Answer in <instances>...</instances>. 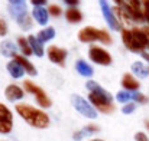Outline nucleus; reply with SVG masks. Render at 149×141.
I'll use <instances>...</instances> for the list:
<instances>
[{
    "label": "nucleus",
    "instance_id": "f257e3e1",
    "mask_svg": "<svg viewBox=\"0 0 149 141\" xmlns=\"http://www.w3.org/2000/svg\"><path fill=\"white\" fill-rule=\"evenodd\" d=\"M16 112L26 121L29 122L32 127H38V128H47L49 125V117L38 109V108H33L31 105H26V104H17L16 105Z\"/></svg>",
    "mask_w": 149,
    "mask_h": 141
},
{
    "label": "nucleus",
    "instance_id": "f03ea898",
    "mask_svg": "<svg viewBox=\"0 0 149 141\" xmlns=\"http://www.w3.org/2000/svg\"><path fill=\"white\" fill-rule=\"evenodd\" d=\"M122 38L126 47L133 52H142L146 46H149V36L145 33V30L141 29L123 30Z\"/></svg>",
    "mask_w": 149,
    "mask_h": 141
},
{
    "label": "nucleus",
    "instance_id": "7ed1b4c3",
    "mask_svg": "<svg viewBox=\"0 0 149 141\" xmlns=\"http://www.w3.org/2000/svg\"><path fill=\"white\" fill-rule=\"evenodd\" d=\"M78 39L84 43L94 42V41H100L103 43H111V38L107 32L96 29V28H91V26H87V28L81 29L78 32Z\"/></svg>",
    "mask_w": 149,
    "mask_h": 141
},
{
    "label": "nucleus",
    "instance_id": "20e7f679",
    "mask_svg": "<svg viewBox=\"0 0 149 141\" xmlns=\"http://www.w3.org/2000/svg\"><path fill=\"white\" fill-rule=\"evenodd\" d=\"M9 12H10L12 16L16 17L17 25H19L23 30H29V29L32 28V19L29 17L25 4H10V6H9Z\"/></svg>",
    "mask_w": 149,
    "mask_h": 141
},
{
    "label": "nucleus",
    "instance_id": "39448f33",
    "mask_svg": "<svg viewBox=\"0 0 149 141\" xmlns=\"http://www.w3.org/2000/svg\"><path fill=\"white\" fill-rule=\"evenodd\" d=\"M71 101H72V105H74V108L80 112V114H83L84 117H87V118H91V120H94L96 117H97V112H96V109L83 98V96H80V95H72V98H71Z\"/></svg>",
    "mask_w": 149,
    "mask_h": 141
},
{
    "label": "nucleus",
    "instance_id": "423d86ee",
    "mask_svg": "<svg viewBox=\"0 0 149 141\" xmlns=\"http://www.w3.org/2000/svg\"><path fill=\"white\" fill-rule=\"evenodd\" d=\"M23 87L26 88V91H29L31 94L35 95V98H36L38 104H39L42 108H48V107H51L49 98L47 96V94H45V92H44V91H42L39 87H36L33 82H31V81H25Z\"/></svg>",
    "mask_w": 149,
    "mask_h": 141
},
{
    "label": "nucleus",
    "instance_id": "0eeeda50",
    "mask_svg": "<svg viewBox=\"0 0 149 141\" xmlns=\"http://www.w3.org/2000/svg\"><path fill=\"white\" fill-rule=\"evenodd\" d=\"M12 124H13V117L10 109L0 104V133L1 134H7L12 130Z\"/></svg>",
    "mask_w": 149,
    "mask_h": 141
},
{
    "label": "nucleus",
    "instance_id": "6e6552de",
    "mask_svg": "<svg viewBox=\"0 0 149 141\" xmlns=\"http://www.w3.org/2000/svg\"><path fill=\"white\" fill-rule=\"evenodd\" d=\"M88 56L93 62L100 63V65H110L111 63V56L99 46H93L90 47V52H88Z\"/></svg>",
    "mask_w": 149,
    "mask_h": 141
},
{
    "label": "nucleus",
    "instance_id": "1a4fd4ad",
    "mask_svg": "<svg viewBox=\"0 0 149 141\" xmlns=\"http://www.w3.org/2000/svg\"><path fill=\"white\" fill-rule=\"evenodd\" d=\"M90 101L93 102V105L101 111V112H106V114H110L113 109H114V107H113V104H111V101H109L107 98H104V96H101V95H97V94H90Z\"/></svg>",
    "mask_w": 149,
    "mask_h": 141
},
{
    "label": "nucleus",
    "instance_id": "9d476101",
    "mask_svg": "<svg viewBox=\"0 0 149 141\" xmlns=\"http://www.w3.org/2000/svg\"><path fill=\"white\" fill-rule=\"evenodd\" d=\"M99 1H100L101 12H103V16H104V19H106L107 25H109L113 30H119V29H120V23H119V20L114 17V14H113V12H111L110 6L107 4V0H99Z\"/></svg>",
    "mask_w": 149,
    "mask_h": 141
},
{
    "label": "nucleus",
    "instance_id": "9b49d317",
    "mask_svg": "<svg viewBox=\"0 0 149 141\" xmlns=\"http://www.w3.org/2000/svg\"><path fill=\"white\" fill-rule=\"evenodd\" d=\"M48 58L54 63L64 65V61L67 58V50L65 49H61V47H58V46H49V49H48Z\"/></svg>",
    "mask_w": 149,
    "mask_h": 141
},
{
    "label": "nucleus",
    "instance_id": "f8f14e48",
    "mask_svg": "<svg viewBox=\"0 0 149 141\" xmlns=\"http://www.w3.org/2000/svg\"><path fill=\"white\" fill-rule=\"evenodd\" d=\"M86 87H87V89L88 91H91L93 94H97V95H101V96H104V98H107L109 101H111L113 98H111V95L109 94L107 91H104V88L99 85L97 82H94V81H88L87 84H86Z\"/></svg>",
    "mask_w": 149,
    "mask_h": 141
},
{
    "label": "nucleus",
    "instance_id": "ddd939ff",
    "mask_svg": "<svg viewBox=\"0 0 149 141\" xmlns=\"http://www.w3.org/2000/svg\"><path fill=\"white\" fill-rule=\"evenodd\" d=\"M6 98L9 101H17V99H22L23 98V91L17 87V85H9L6 88Z\"/></svg>",
    "mask_w": 149,
    "mask_h": 141
},
{
    "label": "nucleus",
    "instance_id": "4468645a",
    "mask_svg": "<svg viewBox=\"0 0 149 141\" xmlns=\"http://www.w3.org/2000/svg\"><path fill=\"white\" fill-rule=\"evenodd\" d=\"M75 69H77V72H78L81 76H84V78H88V76L93 75V68H91L86 61H83V59L77 61V63H75Z\"/></svg>",
    "mask_w": 149,
    "mask_h": 141
},
{
    "label": "nucleus",
    "instance_id": "2eb2a0df",
    "mask_svg": "<svg viewBox=\"0 0 149 141\" xmlns=\"http://www.w3.org/2000/svg\"><path fill=\"white\" fill-rule=\"evenodd\" d=\"M7 71H9V74L13 76V78H22L23 76V68L20 66V63L17 62V61H10L9 63H7Z\"/></svg>",
    "mask_w": 149,
    "mask_h": 141
},
{
    "label": "nucleus",
    "instance_id": "dca6fc26",
    "mask_svg": "<svg viewBox=\"0 0 149 141\" xmlns=\"http://www.w3.org/2000/svg\"><path fill=\"white\" fill-rule=\"evenodd\" d=\"M32 14H33L35 20H36L39 25H47V22H48V12H47L42 6H36V7L33 9Z\"/></svg>",
    "mask_w": 149,
    "mask_h": 141
},
{
    "label": "nucleus",
    "instance_id": "f3484780",
    "mask_svg": "<svg viewBox=\"0 0 149 141\" xmlns=\"http://www.w3.org/2000/svg\"><path fill=\"white\" fill-rule=\"evenodd\" d=\"M122 87H123L125 89H129V91H138V89H139V82H138L135 78H132L130 74H126V75L123 76Z\"/></svg>",
    "mask_w": 149,
    "mask_h": 141
},
{
    "label": "nucleus",
    "instance_id": "a211bd4d",
    "mask_svg": "<svg viewBox=\"0 0 149 141\" xmlns=\"http://www.w3.org/2000/svg\"><path fill=\"white\" fill-rule=\"evenodd\" d=\"M15 61H17V62L20 63V66H22L29 75H32V76L36 75V69H35V66H33L26 58H23V56H20V55H16V56H15Z\"/></svg>",
    "mask_w": 149,
    "mask_h": 141
},
{
    "label": "nucleus",
    "instance_id": "6ab92c4d",
    "mask_svg": "<svg viewBox=\"0 0 149 141\" xmlns=\"http://www.w3.org/2000/svg\"><path fill=\"white\" fill-rule=\"evenodd\" d=\"M97 131H99V127H96V125H87V127H84L83 130L77 131V133L72 135V138L75 141H80L83 137H87V135H90V134H93V133H97Z\"/></svg>",
    "mask_w": 149,
    "mask_h": 141
},
{
    "label": "nucleus",
    "instance_id": "aec40b11",
    "mask_svg": "<svg viewBox=\"0 0 149 141\" xmlns=\"http://www.w3.org/2000/svg\"><path fill=\"white\" fill-rule=\"evenodd\" d=\"M65 17H67V20L71 22V23H78V22H81L83 14H81V12H80L78 9L71 7V9H68V10L65 12Z\"/></svg>",
    "mask_w": 149,
    "mask_h": 141
},
{
    "label": "nucleus",
    "instance_id": "412c9836",
    "mask_svg": "<svg viewBox=\"0 0 149 141\" xmlns=\"http://www.w3.org/2000/svg\"><path fill=\"white\" fill-rule=\"evenodd\" d=\"M0 50H1V53H3L4 56H13V58L16 56V46H15V43H12L10 41L1 42Z\"/></svg>",
    "mask_w": 149,
    "mask_h": 141
},
{
    "label": "nucleus",
    "instance_id": "4be33fe9",
    "mask_svg": "<svg viewBox=\"0 0 149 141\" xmlns=\"http://www.w3.org/2000/svg\"><path fill=\"white\" fill-rule=\"evenodd\" d=\"M132 71L135 72V75H138L139 78H146L148 76L149 69L142 63V62H135L132 65Z\"/></svg>",
    "mask_w": 149,
    "mask_h": 141
},
{
    "label": "nucleus",
    "instance_id": "5701e85b",
    "mask_svg": "<svg viewBox=\"0 0 149 141\" xmlns=\"http://www.w3.org/2000/svg\"><path fill=\"white\" fill-rule=\"evenodd\" d=\"M54 36H55V29L54 28H47V29H44V30H41L38 33V38L36 39L42 43V42H48Z\"/></svg>",
    "mask_w": 149,
    "mask_h": 141
},
{
    "label": "nucleus",
    "instance_id": "b1692460",
    "mask_svg": "<svg viewBox=\"0 0 149 141\" xmlns=\"http://www.w3.org/2000/svg\"><path fill=\"white\" fill-rule=\"evenodd\" d=\"M28 41H29V45H31L32 50H33V53H35L36 56H42V55H44L42 45H41V42H39L35 36H29V38H28Z\"/></svg>",
    "mask_w": 149,
    "mask_h": 141
},
{
    "label": "nucleus",
    "instance_id": "393cba45",
    "mask_svg": "<svg viewBox=\"0 0 149 141\" xmlns=\"http://www.w3.org/2000/svg\"><path fill=\"white\" fill-rule=\"evenodd\" d=\"M17 43H19V46H20V49H22V52H23V55H31L33 50H32V47H31V45H29V41H26L25 38H19L17 39Z\"/></svg>",
    "mask_w": 149,
    "mask_h": 141
},
{
    "label": "nucleus",
    "instance_id": "a878e982",
    "mask_svg": "<svg viewBox=\"0 0 149 141\" xmlns=\"http://www.w3.org/2000/svg\"><path fill=\"white\" fill-rule=\"evenodd\" d=\"M130 99L138 101V102H142V104H146V102H148V98H146L145 95L139 94L138 91H130Z\"/></svg>",
    "mask_w": 149,
    "mask_h": 141
},
{
    "label": "nucleus",
    "instance_id": "bb28decb",
    "mask_svg": "<svg viewBox=\"0 0 149 141\" xmlns=\"http://www.w3.org/2000/svg\"><path fill=\"white\" fill-rule=\"evenodd\" d=\"M116 98H117V101H119V102H126V101H130V91H129V92H127V91L119 92Z\"/></svg>",
    "mask_w": 149,
    "mask_h": 141
},
{
    "label": "nucleus",
    "instance_id": "cd10ccee",
    "mask_svg": "<svg viewBox=\"0 0 149 141\" xmlns=\"http://www.w3.org/2000/svg\"><path fill=\"white\" fill-rule=\"evenodd\" d=\"M49 14L55 16V17L61 16V9H59L56 4H52V6H49Z\"/></svg>",
    "mask_w": 149,
    "mask_h": 141
},
{
    "label": "nucleus",
    "instance_id": "c85d7f7f",
    "mask_svg": "<svg viewBox=\"0 0 149 141\" xmlns=\"http://www.w3.org/2000/svg\"><path fill=\"white\" fill-rule=\"evenodd\" d=\"M133 111H135V104H127V105H125L123 109H122L123 114H130V112H133Z\"/></svg>",
    "mask_w": 149,
    "mask_h": 141
},
{
    "label": "nucleus",
    "instance_id": "c756f323",
    "mask_svg": "<svg viewBox=\"0 0 149 141\" xmlns=\"http://www.w3.org/2000/svg\"><path fill=\"white\" fill-rule=\"evenodd\" d=\"M7 33V25L3 19H0V36H4Z\"/></svg>",
    "mask_w": 149,
    "mask_h": 141
},
{
    "label": "nucleus",
    "instance_id": "7c9ffc66",
    "mask_svg": "<svg viewBox=\"0 0 149 141\" xmlns=\"http://www.w3.org/2000/svg\"><path fill=\"white\" fill-rule=\"evenodd\" d=\"M135 138H136V141H149L148 137H146V135H145L143 133H136Z\"/></svg>",
    "mask_w": 149,
    "mask_h": 141
},
{
    "label": "nucleus",
    "instance_id": "2f4dec72",
    "mask_svg": "<svg viewBox=\"0 0 149 141\" xmlns=\"http://www.w3.org/2000/svg\"><path fill=\"white\" fill-rule=\"evenodd\" d=\"M129 1V6H132V7H135V9H141V3H139V0H127Z\"/></svg>",
    "mask_w": 149,
    "mask_h": 141
},
{
    "label": "nucleus",
    "instance_id": "473e14b6",
    "mask_svg": "<svg viewBox=\"0 0 149 141\" xmlns=\"http://www.w3.org/2000/svg\"><path fill=\"white\" fill-rule=\"evenodd\" d=\"M31 3L36 7V6H42V4H45V3H47V0H31Z\"/></svg>",
    "mask_w": 149,
    "mask_h": 141
},
{
    "label": "nucleus",
    "instance_id": "72a5a7b5",
    "mask_svg": "<svg viewBox=\"0 0 149 141\" xmlns=\"http://www.w3.org/2000/svg\"><path fill=\"white\" fill-rule=\"evenodd\" d=\"M65 3L70 4V6H77L80 3V0H65Z\"/></svg>",
    "mask_w": 149,
    "mask_h": 141
},
{
    "label": "nucleus",
    "instance_id": "f704fd0d",
    "mask_svg": "<svg viewBox=\"0 0 149 141\" xmlns=\"http://www.w3.org/2000/svg\"><path fill=\"white\" fill-rule=\"evenodd\" d=\"M143 6H145V14H149V0H143Z\"/></svg>",
    "mask_w": 149,
    "mask_h": 141
},
{
    "label": "nucleus",
    "instance_id": "c9c22d12",
    "mask_svg": "<svg viewBox=\"0 0 149 141\" xmlns=\"http://www.w3.org/2000/svg\"><path fill=\"white\" fill-rule=\"evenodd\" d=\"M10 4H25V0H9Z\"/></svg>",
    "mask_w": 149,
    "mask_h": 141
},
{
    "label": "nucleus",
    "instance_id": "e433bc0d",
    "mask_svg": "<svg viewBox=\"0 0 149 141\" xmlns=\"http://www.w3.org/2000/svg\"><path fill=\"white\" fill-rule=\"evenodd\" d=\"M114 1H116L117 4H123V0H114Z\"/></svg>",
    "mask_w": 149,
    "mask_h": 141
},
{
    "label": "nucleus",
    "instance_id": "4c0bfd02",
    "mask_svg": "<svg viewBox=\"0 0 149 141\" xmlns=\"http://www.w3.org/2000/svg\"><path fill=\"white\" fill-rule=\"evenodd\" d=\"M145 19H146V20L149 22V14H145Z\"/></svg>",
    "mask_w": 149,
    "mask_h": 141
},
{
    "label": "nucleus",
    "instance_id": "58836bf2",
    "mask_svg": "<svg viewBox=\"0 0 149 141\" xmlns=\"http://www.w3.org/2000/svg\"><path fill=\"white\" fill-rule=\"evenodd\" d=\"M146 128L149 130V121H146Z\"/></svg>",
    "mask_w": 149,
    "mask_h": 141
},
{
    "label": "nucleus",
    "instance_id": "ea45409f",
    "mask_svg": "<svg viewBox=\"0 0 149 141\" xmlns=\"http://www.w3.org/2000/svg\"><path fill=\"white\" fill-rule=\"evenodd\" d=\"M91 141H103V140H91Z\"/></svg>",
    "mask_w": 149,
    "mask_h": 141
}]
</instances>
